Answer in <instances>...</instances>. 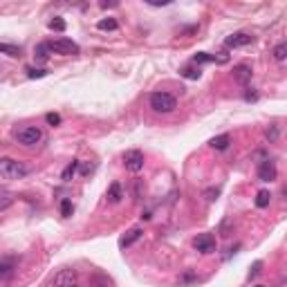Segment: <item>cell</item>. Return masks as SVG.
<instances>
[{
  "label": "cell",
  "instance_id": "cell-1",
  "mask_svg": "<svg viewBox=\"0 0 287 287\" xmlns=\"http://www.w3.org/2000/svg\"><path fill=\"white\" fill-rule=\"evenodd\" d=\"M29 173V169L18 159L12 157H0V177L3 180H20Z\"/></svg>",
  "mask_w": 287,
  "mask_h": 287
},
{
  "label": "cell",
  "instance_id": "cell-2",
  "mask_svg": "<svg viewBox=\"0 0 287 287\" xmlns=\"http://www.w3.org/2000/svg\"><path fill=\"white\" fill-rule=\"evenodd\" d=\"M48 287H79V274H76V269L65 267L52 276Z\"/></svg>",
  "mask_w": 287,
  "mask_h": 287
},
{
  "label": "cell",
  "instance_id": "cell-3",
  "mask_svg": "<svg viewBox=\"0 0 287 287\" xmlns=\"http://www.w3.org/2000/svg\"><path fill=\"white\" fill-rule=\"evenodd\" d=\"M150 108H153L155 112H173L175 110V106H177V101H175V97L173 95H169V92H153L150 95Z\"/></svg>",
  "mask_w": 287,
  "mask_h": 287
},
{
  "label": "cell",
  "instance_id": "cell-4",
  "mask_svg": "<svg viewBox=\"0 0 287 287\" xmlns=\"http://www.w3.org/2000/svg\"><path fill=\"white\" fill-rule=\"evenodd\" d=\"M14 137H16V142L23 144V146H36L40 139H43V133H40V128H36V126H23L14 133Z\"/></svg>",
  "mask_w": 287,
  "mask_h": 287
},
{
  "label": "cell",
  "instance_id": "cell-5",
  "mask_svg": "<svg viewBox=\"0 0 287 287\" xmlns=\"http://www.w3.org/2000/svg\"><path fill=\"white\" fill-rule=\"evenodd\" d=\"M48 48H50V52H54V54H63V56H74V54H79V52H81L79 45H76L74 40H70V38L50 40Z\"/></svg>",
  "mask_w": 287,
  "mask_h": 287
},
{
  "label": "cell",
  "instance_id": "cell-6",
  "mask_svg": "<svg viewBox=\"0 0 287 287\" xmlns=\"http://www.w3.org/2000/svg\"><path fill=\"white\" fill-rule=\"evenodd\" d=\"M124 164H126V169L130 173H139V171L144 169V153L142 150H126L124 153Z\"/></svg>",
  "mask_w": 287,
  "mask_h": 287
},
{
  "label": "cell",
  "instance_id": "cell-7",
  "mask_svg": "<svg viewBox=\"0 0 287 287\" xmlns=\"http://www.w3.org/2000/svg\"><path fill=\"white\" fill-rule=\"evenodd\" d=\"M278 177V171H276V164L271 159H265L260 161L258 166V180L260 182H274Z\"/></svg>",
  "mask_w": 287,
  "mask_h": 287
},
{
  "label": "cell",
  "instance_id": "cell-8",
  "mask_svg": "<svg viewBox=\"0 0 287 287\" xmlns=\"http://www.w3.org/2000/svg\"><path fill=\"white\" fill-rule=\"evenodd\" d=\"M249 43H254V36L252 34H247V32H236V34H231V36H227L224 38V45L227 48H244V45H249Z\"/></svg>",
  "mask_w": 287,
  "mask_h": 287
},
{
  "label": "cell",
  "instance_id": "cell-9",
  "mask_svg": "<svg viewBox=\"0 0 287 287\" xmlns=\"http://www.w3.org/2000/svg\"><path fill=\"white\" fill-rule=\"evenodd\" d=\"M193 247L202 254H211L213 249H216V238H213L211 233H200V236L193 240Z\"/></svg>",
  "mask_w": 287,
  "mask_h": 287
},
{
  "label": "cell",
  "instance_id": "cell-10",
  "mask_svg": "<svg viewBox=\"0 0 287 287\" xmlns=\"http://www.w3.org/2000/svg\"><path fill=\"white\" fill-rule=\"evenodd\" d=\"M144 236V229H139V227H133V229H128L126 231V236H121V240H119V247L121 249H126L130 247V244H135L139 238Z\"/></svg>",
  "mask_w": 287,
  "mask_h": 287
},
{
  "label": "cell",
  "instance_id": "cell-11",
  "mask_svg": "<svg viewBox=\"0 0 287 287\" xmlns=\"http://www.w3.org/2000/svg\"><path fill=\"white\" fill-rule=\"evenodd\" d=\"M229 56L222 54V56H216V54H207V52H197L193 56V63H227Z\"/></svg>",
  "mask_w": 287,
  "mask_h": 287
},
{
  "label": "cell",
  "instance_id": "cell-12",
  "mask_svg": "<svg viewBox=\"0 0 287 287\" xmlns=\"http://www.w3.org/2000/svg\"><path fill=\"white\" fill-rule=\"evenodd\" d=\"M233 79H236L238 83H249L252 81V67L249 65H244V63H240V65H236L233 67Z\"/></svg>",
  "mask_w": 287,
  "mask_h": 287
},
{
  "label": "cell",
  "instance_id": "cell-13",
  "mask_svg": "<svg viewBox=\"0 0 287 287\" xmlns=\"http://www.w3.org/2000/svg\"><path fill=\"white\" fill-rule=\"evenodd\" d=\"M14 269H16V260H14V258H3V260H0V278L12 276Z\"/></svg>",
  "mask_w": 287,
  "mask_h": 287
},
{
  "label": "cell",
  "instance_id": "cell-14",
  "mask_svg": "<svg viewBox=\"0 0 287 287\" xmlns=\"http://www.w3.org/2000/svg\"><path fill=\"white\" fill-rule=\"evenodd\" d=\"M229 144H231V137H229L227 133H224V135H218V137H213L211 142H209V146H211V148H216V150H224Z\"/></svg>",
  "mask_w": 287,
  "mask_h": 287
},
{
  "label": "cell",
  "instance_id": "cell-15",
  "mask_svg": "<svg viewBox=\"0 0 287 287\" xmlns=\"http://www.w3.org/2000/svg\"><path fill=\"white\" fill-rule=\"evenodd\" d=\"M14 193H9V191H0V211H5V209H9L14 204Z\"/></svg>",
  "mask_w": 287,
  "mask_h": 287
},
{
  "label": "cell",
  "instance_id": "cell-16",
  "mask_svg": "<svg viewBox=\"0 0 287 287\" xmlns=\"http://www.w3.org/2000/svg\"><path fill=\"white\" fill-rule=\"evenodd\" d=\"M34 56H36V61H48V59H50V48H48V43H38V45H36Z\"/></svg>",
  "mask_w": 287,
  "mask_h": 287
},
{
  "label": "cell",
  "instance_id": "cell-17",
  "mask_svg": "<svg viewBox=\"0 0 287 287\" xmlns=\"http://www.w3.org/2000/svg\"><path fill=\"white\" fill-rule=\"evenodd\" d=\"M269 202H271V193L269 191H258V195H256V207L265 209V207H269Z\"/></svg>",
  "mask_w": 287,
  "mask_h": 287
},
{
  "label": "cell",
  "instance_id": "cell-18",
  "mask_svg": "<svg viewBox=\"0 0 287 287\" xmlns=\"http://www.w3.org/2000/svg\"><path fill=\"white\" fill-rule=\"evenodd\" d=\"M97 27L101 29V32H114L119 25H117V20H114V18H103V20H99Z\"/></svg>",
  "mask_w": 287,
  "mask_h": 287
},
{
  "label": "cell",
  "instance_id": "cell-19",
  "mask_svg": "<svg viewBox=\"0 0 287 287\" xmlns=\"http://www.w3.org/2000/svg\"><path fill=\"white\" fill-rule=\"evenodd\" d=\"M76 169H79V161H72V164H67V166H65V171L61 173V180H63V182H70L72 177H74Z\"/></svg>",
  "mask_w": 287,
  "mask_h": 287
},
{
  "label": "cell",
  "instance_id": "cell-20",
  "mask_svg": "<svg viewBox=\"0 0 287 287\" xmlns=\"http://www.w3.org/2000/svg\"><path fill=\"white\" fill-rule=\"evenodd\" d=\"M108 197H110V202H119L121 200V186L117 184V182H114V184H110V189H108Z\"/></svg>",
  "mask_w": 287,
  "mask_h": 287
},
{
  "label": "cell",
  "instance_id": "cell-21",
  "mask_svg": "<svg viewBox=\"0 0 287 287\" xmlns=\"http://www.w3.org/2000/svg\"><path fill=\"white\" fill-rule=\"evenodd\" d=\"M0 54L20 56V48H16V45H9V43H0Z\"/></svg>",
  "mask_w": 287,
  "mask_h": 287
},
{
  "label": "cell",
  "instance_id": "cell-22",
  "mask_svg": "<svg viewBox=\"0 0 287 287\" xmlns=\"http://www.w3.org/2000/svg\"><path fill=\"white\" fill-rule=\"evenodd\" d=\"M285 56H287V43H278L274 48V59L276 61H285Z\"/></svg>",
  "mask_w": 287,
  "mask_h": 287
},
{
  "label": "cell",
  "instance_id": "cell-23",
  "mask_svg": "<svg viewBox=\"0 0 287 287\" xmlns=\"http://www.w3.org/2000/svg\"><path fill=\"white\" fill-rule=\"evenodd\" d=\"M182 74L186 76V79H200L202 76V72H200V67H184V70H182Z\"/></svg>",
  "mask_w": 287,
  "mask_h": 287
},
{
  "label": "cell",
  "instance_id": "cell-24",
  "mask_svg": "<svg viewBox=\"0 0 287 287\" xmlns=\"http://www.w3.org/2000/svg\"><path fill=\"white\" fill-rule=\"evenodd\" d=\"M72 211H74V207H72L70 200H63V202H61V216H63V218H70Z\"/></svg>",
  "mask_w": 287,
  "mask_h": 287
},
{
  "label": "cell",
  "instance_id": "cell-25",
  "mask_svg": "<svg viewBox=\"0 0 287 287\" xmlns=\"http://www.w3.org/2000/svg\"><path fill=\"white\" fill-rule=\"evenodd\" d=\"M50 29H54V32H63V29H65V20L63 18L50 20Z\"/></svg>",
  "mask_w": 287,
  "mask_h": 287
},
{
  "label": "cell",
  "instance_id": "cell-26",
  "mask_svg": "<svg viewBox=\"0 0 287 287\" xmlns=\"http://www.w3.org/2000/svg\"><path fill=\"white\" fill-rule=\"evenodd\" d=\"M27 76L29 79H43V76H48V70H34V67H29Z\"/></svg>",
  "mask_w": 287,
  "mask_h": 287
},
{
  "label": "cell",
  "instance_id": "cell-27",
  "mask_svg": "<svg viewBox=\"0 0 287 287\" xmlns=\"http://www.w3.org/2000/svg\"><path fill=\"white\" fill-rule=\"evenodd\" d=\"M45 119H48V124L50 126H59L61 124V117L56 112H50V114H45Z\"/></svg>",
  "mask_w": 287,
  "mask_h": 287
},
{
  "label": "cell",
  "instance_id": "cell-28",
  "mask_svg": "<svg viewBox=\"0 0 287 287\" xmlns=\"http://www.w3.org/2000/svg\"><path fill=\"white\" fill-rule=\"evenodd\" d=\"M267 139L269 142H276V139H278V126H271V128H267Z\"/></svg>",
  "mask_w": 287,
  "mask_h": 287
},
{
  "label": "cell",
  "instance_id": "cell-29",
  "mask_svg": "<svg viewBox=\"0 0 287 287\" xmlns=\"http://www.w3.org/2000/svg\"><path fill=\"white\" fill-rule=\"evenodd\" d=\"M260 269H263V263H260V260H256V263H254V267H252V271H249V278H254V276H258V274H260Z\"/></svg>",
  "mask_w": 287,
  "mask_h": 287
},
{
  "label": "cell",
  "instance_id": "cell-30",
  "mask_svg": "<svg viewBox=\"0 0 287 287\" xmlns=\"http://www.w3.org/2000/svg\"><path fill=\"white\" fill-rule=\"evenodd\" d=\"M204 195H207V200H211V202H213L218 195H220V189H209V191L204 193Z\"/></svg>",
  "mask_w": 287,
  "mask_h": 287
},
{
  "label": "cell",
  "instance_id": "cell-31",
  "mask_svg": "<svg viewBox=\"0 0 287 287\" xmlns=\"http://www.w3.org/2000/svg\"><path fill=\"white\" fill-rule=\"evenodd\" d=\"M92 171H95V166H83V169H81V173H83V175H90Z\"/></svg>",
  "mask_w": 287,
  "mask_h": 287
},
{
  "label": "cell",
  "instance_id": "cell-32",
  "mask_svg": "<svg viewBox=\"0 0 287 287\" xmlns=\"http://www.w3.org/2000/svg\"><path fill=\"white\" fill-rule=\"evenodd\" d=\"M254 287H265V285H254Z\"/></svg>",
  "mask_w": 287,
  "mask_h": 287
}]
</instances>
